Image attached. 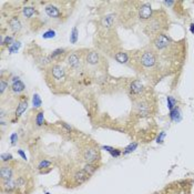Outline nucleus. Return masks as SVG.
<instances>
[{
    "mask_svg": "<svg viewBox=\"0 0 194 194\" xmlns=\"http://www.w3.org/2000/svg\"><path fill=\"white\" fill-rule=\"evenodd\" d=\"M32 104H33V108H40L42 104V101H41V98L39 97V94L36 93V94H33V99H32Z\"/></svg>",
    "mask_w": 194,
    "mask_h": 194,
    "instance_id": "24",
    "label": "nucleus"
},
{
    "mask_svg": "<svg viewBox=\"0 0 194 194\" xmlns=\"http://www.w3.org/2000/svg\"><path fill=\"white\" fill-rule=\"evenodd\" d=\"M20 46H21V43L19 41H17V42H14L11 46L8 48L9 49V52L10 53H14V52H17V51L19 50V48H20Z\"/></svg>",
    "mask_w": 194,
    "mask_h": 194,
    "instance_id": "30",
    "label": "nucleus"
},
{
    "mask_svg": "<svg viewBox=\"0 0 194 194\" xmlns=\"http://www.w3.org/2000/svg\"><path fill=\"white\" fill-rule=\"evenodd\" d=\"M114 59H116L119 63H126L129 61V55H126L123 51H119V52H116L114 55Z\"/></svg>",
    "mask_w": 194,
    "mask_h": 194,
    "instance_id": "18",
    "label": "nucleus"
},
{
    "mask_svg": "<svg viewBox=\"0 0 194 194\" xmlns=\"http://www.w3.org/2000/svg\"><path fill=\"white\" fill-rule=\"evenodd\" d=\"M14 36H6L5 38L2 37L1 38V47H2V48H4V47H8V48H9V47L14 42Z\"/></svg>",
    "mask_w": 194,
    "mask_h": 194,
    "instance_id": "21",
    "label": "nucleus"
},
{
    "mask_svg": "<svg viewBox=\"0 0 194 194\" xmlns=\"http://www.w3.org/2000/svg\"><path fill=\"white\" fill-rule=\"evenodd\" d=\"M167 108H169V110L172 111L174 108H176V100L174 98L172 97H167Z\"/></svg>",
    "mask_w": 194,
    "mask_h": 194,
    "instance_id": "26",
    "label": "nucleus"
},
{
    "mask_svg": "<svg viewBox=\"0 0 194 194\" xmlns=\"http://www.w3.org/2000/svg\"><path fill=\"white\" fill-rule=\"evenodd\" d=\"M152 8L149 4H141L140 7L138 8V17L140 20L145 21L152 17Z\"/></svg>",
    "mask_w": 194,
    "mask_h": 194,
    "instance_id": "10",
    "label": "nucleus"
},
{
    "mask_svg": "<svg viewBox=\"0 0 194 194\" xmlns=\"http://www.w3.org/2000/svg\"><path fill=\"white\" fill-rule=\"evenodd\" d=\"M8 23H9V28L10 30L12 31L14 33H18L21 28H22V23L20 21V19L18 17H12L8 20Z\"/></svg>",
    "mask_w": 194,
    "mask_h": 194,
    "instance_id": "12",
    "label": "nucleus"
},
{
    "mask_svg": "<svg viewBox=\"0 0 194 194\" xmlns=\"http://www.w3.org/2000/svg\"><path fill=\"white\" fill-rule=\"evenodd\" d=\"M78 29H77V27H74L73 29H72V31H71V33H70V42L71 43H77V41H78Z\"/></svg>",
    "mask_w": 194,
    "mask_h": 194,
    "instance_id": "23",
    "label": "nucleus"
},
{
    "mask_svg": "<svg viewBox=\"0 0 194 194\" xmlns=\"http://www.w3.org/2000/svg\"><path fill=\"white\" fill-rule=\"evenodd\" d=\"M65 49H55L52 53H51L49 57H50V59L51 60H53V59H55L57 57H59V55H63L65 53Z\"/></svg>",
    "mask_w": 194,
    "mask_h": 194,
    "instance_id": "28",
    "label": "nucleus"
},
{
    "mask_svg": "<svg viewBox=\"0 0 194 194\" xmlns=\"http://www.w3.org/2000/svg\"><path fill=\"white\" fill-rule=\"evenodd\" d=\"M164 138H165V132H161L157 137V143H162Z\"/></svg>",
    "mask_w": 194,
    "mask_h": 194,
    "instance_id": "35",
    "label": "nucleus"
},
{
    "mask_svg": "<svg viewBox=\"0 0 194 194\" xmlns=\"http://www.w3.org/2000/svg\"><path fill=\"white\" fill-rule=\"evenodd\" d=\"M36 12H37V11H36V8H34V7H23L22 8V14L27 19L32 18L33 16L36 14Z\"/></svg>",
    "mask_w": 194,
    "mask_h": 194,
    "instance_id": "19",
    "label": "nucleus"
},
{
    "mask_svg": "<svg viewBox=\"0 0 194 194\" xmlns=\"http://www.w3.org/2000/svg\"><path fill=\"white\" fill-rule=\"evenodd\" d=\"M18 153H19V155H20V157H22L23 160H27V157H26V154H24V152H23L22 150H19Z\"/></svg>",
    "mask_w": 194,
    "mask_h": 194,
    "instance_id": "37",
    "label": "nucleus"
},
{
    "mask_svg": "<svg viewBox=\"0 0 194 194\" xmlns=\"http://www.w3.org/2000/svg\"><path fill=\"white\" fill-rule=\"evenodd\" d=\"M46 194H50V193H48V192H47V193H46Z\"/></svg>",
    "mask_w": 194,
    "mask_h": 194,
    "instance_id": "40",
    "label": "nucleus"
},
{
    "mask_svg": "<svg viewBox=\"0 0 194 194\" xmlns=\"http://www.w3.org/2000/svg\"><path fill=\"white\" fill-rule=\"evenodd\" d=\"M1 161L2 162L12 161V155H11L10 153H2V154H1Z\"/></svg>",
    "mask_w": 194,
    "mask_h": 194,
    "instance_id": "33",
    "label": "nucleus"
},
{
    "mask_svg": "<svg viewBox=\"0 0 194 194\" xmlns=\"http://www.w3.org/2000/svg\"><path fill=\"white\" fill-rule=\"evenodd\" d=\"M28 108V99L27 98H22L20 101H19L18 106H17V109H16V112H14V116L18 119L20 116H22V113L24 111L27 110Z\"/></svg>",
    "mask_w": 194,
    "mask_h": 194,
    "instance_id": "16",
    "label": "nucleus"
},
{
    "mask_svg": "<svg viewBox=\"0 0 194 194\" xmlns=\"http://www.w3.org/2000/svg\"><path fill=\"white\" fill-rule=\"evenodd\" d=\"M170 45H171V40L166 37L165 34H163V33L157 34V36H155V38L153 39V46H154V48H155L157 51L164 50L167 47H170Z\"/></svg>",
    "mask_w": 194,
    "mask_h": 194,
    "instance_id": "9",
    "label": "nucleus"
},
{
    "mask_svg": "<svg viewBox=\"0 0 194 194\" xmlns=\"http://www.w3.org/2000/svg\"><path fill=\"white\" fill-rule=\"evenodd\" d=\"M137 148H138V143H135V142H134V143L129 144V145L124 149V152H123V154H129V153L133 152Z\"/></svg>",
    "mask_w": 194,
    "mask_h": 194,
    "instance_id": "29",
    "label": "nucleus"
},
{
    "mask_svg": "<svg viewBox=\"0 0 194 194\" xmlns=\"http://www.w3.org/2000/svg\"><path fill=\"white\" fill-rule=\"evenodd\" d=\"M79 51H73L71 55H69L68 59H67V63L71 70L73 71H79L82 70V61H81V57Z\"/></svg>",
    "mask_w": 194,
    "mask_h": 194,
    "instance_id": "7",
    "label": "nucleus"
},
{
    "mask_svg": "<svg viewBox=\"0 0 194 194\" xmlns=\"http://www.w3.org/2000/svg\"><path fill=\"white\" fill-rule=\"evenodd\" d=\"M10 140H11V144H12V145H16V143H17V140H18V134L12 133L11 134V137H10Z\"/></svg>",
    "mask_w": 194,
    "mask_h": 194,
    "instance_id": "34",
    "label": "nucleus"
},
{
    "mask_svg": "<svg viewBox=\"0 0 194 194\" xmlns=\"http://www.w3.org/2000/svg\"><path fill=\"white\" fill-rule=\"evenodd\" d=\"M82 157L87 163H94L100 160V151L96 145H88L83 149Z\"/></svg>",
    "mask_w": 194,
    "mask_h": 194,
    "instance_id": "4",
    "label": "nucleus"
},
{
    "mask_svg": "<svg viewBox=\"0 0 194 194\" xmlns=\"http://www.w3.org/2000/svg\"><path fill=\"white\" fill-rule=\"evenodd\" d=\"M8 87H9L8 81H5L4 79H1L0 80V93H1V96H4L6 89H8Z\"/></svg>",
    "mask_w": 194,
    "mask_h": 194,
    "instance_id": "27",
    "label": "nucleus"
},
{
    "mask_svg": "<svg viewBox=\"0 0 194 194\" xmlns=\"http://www.w3.org/2000/svg\"><path fill=\"white\" fill-rule=\"evenodd\" d=\"M45 11H46L47 16L49 18H52V19H59V20H61L62 17L65 16L63 11L60 9V7L57 6V2H49V4H47L46 7H45Z\"/></svg>",
    "mask_w": 194,
    "mask_h": 194,
    "instance_id": "6",
    "label": "nucleus"
},
{
    "mask_svg": "<svg viewBox=\"0 0 194 194\" xmlns=\"http://www.w3.org/2000/svg\"><path fill=\"white\" fill-rule=\"evenodd\" d=\"M47 82L52 89L61 88L67 82V73L61 65H52L47 72Z\"/></svg>",
    "mask_w": 194,
    "mask_h": 194,
    "instance_id": "1",
    "label": "nucleus"
},
{
    "mask_svg": "<svg viewBox=\"0 0 194 194\" xmlns=\"http://www.w3.org/2000/svg\"><path fill=\"white\" fill-rule=\"evenodd\" d=\"M14 170H12V166L10 165H2L0 169V177H1V182L4 181H9L12 180L14 177Z\"/></svg>",
    "mask_w": 194,
    "mask_h": 194,
    "instance_id": "11",
    "label": "nucleus"
},
{
    "mask_svg": "<svg viewBox=\"0 0 194 194\" xmlns=\"http://www.w3.org/2000/svg\"><path fill=\"white\" fill-rule=\"evenodd\" d=\"M102 61V57L100 55V53L96 50H90L89 53H87L86 55V59H84V62L88 67H91V68H96V67H99L101 65Z\"/></svg>",
    "mask_w": 194,
    "mask_h": 194,
    "instance_id": "8",
    "label": "nucleus"
},
{
    "mask_svg": "<svg viewBox=\"0 0 194 194\" xmlns=\"http://www.w3.org/2000/svg\"><path fill=\"white\" fill-rule=\"evenodd\" d=\"M190 30H191V32L194 33V23H192L191 26H190Z\"/></svg>",
    "mask_w": 194,
    "mask_h": 194,
    "instance_id": "39",
    "label": "nucleus"
},
{
    "mask_svg": "<svg viewBox=\"0 0 194 194\" xmlns=\"http://www.w3.org/2000/svg\"><path fill=\"white\" fill-rule=\"evenodd\" d=\"M103 149H104V150H106V151H108V152H112V151H113V150H114V149L112 148V147H108V145H106V147H103Z\"/></svg>",
    "mask_w": 194,
    "mask_h": 194,
    "instance_id": "38",
    "label": "nucleus"
},
{
    "mask_svg": "<svg viewBox=\"0 0 194 194\" xmlns=\"http://www.w3.org/2000/svg\"><path fill=\"white\" fill-rule=\"evenodd\" d=\"M24 89H26V86L23 84V82L21 80H18V81H16V82H14L11 84V90H12V92L17 93V94L23 92Z\"/></svg>",
    "mask_w": 194,
    "mask_h": 194,
    "instance_id": "17",
    "label": "nucleus"
},
{
    "mask_svg": "<svg viewBox=\"0 0 194 194\" xmlns=\"http://www.w3.org/2000/svg\"><path fill=\"white\" fill-rule=\"evenodd\" d=\"M128 90H129L131 98L133 99L134 101H137V100H139L141 98V96H142V93L144 91L143 83L141 82L140 80H133L132 82L130 83Z\"/></svg>",
    "mask_w": 194,
    "mask_h": 194,
    "instance_id": "5",
    "label": "nucleus"
},
{
    "mask_svg": "<svg viewBox=\"0 0 194 194\" xmlns=\"http://www.w3.org/2000/svg\"><path fill=\"white\" fill-rule=\"evenodd\" d=\"M89 174L88 173H86V172L83 171V170H78V171L74 172L73 174V181L75 184H82V183H84L86 181L89 179Z\"/></svg>",
    "mask_w": 194,
    "mask_h": 194,
    "instance_id": "13",
    "label": "nucleus"
},
{
    "mask_svg": "<svg viewBox=\"0 0 194 194\" xmlns=\"http://www.w3.org/2000/svg\"><path fill=\"white\" fill-rule=\"evenodd\" d=\"M111 155H112L113 157H120V155H121V151H120V150H116V149H114V150L111 152Z\"/></svg>",
    "mask_w": 194,
    "mask_h": 194,
    "instance_id": "36",
    "label": "nucleus"
},
{
    "mask_svg": "<svg viewBox=\"0 0 194 194\" xmlns=\"http://www.w3.org/2000/svg\"><path fill=\"white\" fill-rule=\"evenodd\" d=\"M43 39H51V38H55V31L53 30H48L46 32L42 34Z\"/></svg>",
    "mask_w": 194,
    "mask_h": 194,
    "instance_id": "32",
    "label": "nucleus"
},
{
    "mask_svg": "<svg viewBox=\"0 0 194 194\" xmlns=\"http://www.w3.org/2000/svg\"><path fill=\"white\" fill-rule=\"evenodd\" d=\"M166 16L162 11H157V12H153L152 17L149 19L145 28H144V31L148 36H153V34H160L163 29L166 28Z\"/></svg>",
    "mask_w": 194,
    "mask_h": 194,
    "instance_id": "2",
    "label": "nucleus"
},
{
    "mask_svg": "<svg viewBox=\"0 0 194 194\" xmlns=\"http://www.w3.org/2000/svg\"><path fill=\"white\" fill-rule=\"evenodd\" d=\"M1 184H2V191L4 192H14L16 190H18V185H17V181L12 179V180H9V181H4V182H1Z\"/></svg>",
    "mask_w": 194,
    "mask_h": 194,
    "instance_id": "14",
    "label": "nucleus"
},
{
    "mask_svg": "<svg viewBox=\"0 0 194 194\" xmlns=\"http://www.w3.org/2000/svg\"><path fill=\"white\" fill-rule=\"evenodd\" d=\"M51 162L48 160H42L39 164H38V170H42V169H47V167H50Z\"/></svg>",
    "mask_w": 194,
    "mask_h": 194,
    "instance_id": "31",
    "label": "nucleus"
},
{
    "mask_svg": "<svg viewBox=\"0 0 194 194\" xmlns=\"http://www.w3.org/2000/svg\"><path fill=\"white\" fill-rule=\"evenodd\" d=\"M43 114H45L43 111H39L37 116H36V123H37V125H39V126L45 123V116H43Z\"/></svg>",
    "mask_w": 194,
    "mask_h": 194,
    "instance_id": "25",
    "label": "nucleus"
},
{
    "mask_svg": "<svg viewBox=\"0 0 194 194\" xmlns=\"http://www.w3.org/2000/svg\"><path fill=\"white\" fill-rule=\"evenodd\" d=\"M114 14H106V17H103L101 19V27L104 28L106 30H109L111 28L114 26Z\"/></svg>",
    "mask_w": 194,
    "mask_h": 194,
    "instance_id": "15",
    "label": "nucleus"
},
{
    "mask_svg": "<svg viewBox=\"0 0 194 194\" xmlns=\"http://www.w3.org/2000/svg\"><path fill=\"white\" fill-rule=\"evenodd\" d=\"M97 169H98V166L94 165L93 163H86L84 166L82 167L83 171L86 172V173H88L89 175H92L93 173L97 171Z\"/></svg>",
    "mask_w": 194,
    "mask_h": 194,
    "instance_id": "20",
    "label": "nucleus"
},
{
    "mask_svg": "<svg viewBox=\"0 0 194 194\" xmlns=\"http://www.w3.org/2000/svg\"><path fill=\"white\" fill-rule=\"evenodd\" d=\"M170 118H171L172 121H175V122H179L181 120L180 111H179L177 108H174L172 111H170Z\"/></svg>",
    "mask_w": 194,
    "mask_h": 194,
    "instance_id": "22",
    "label": "nucleus"
},
{
    "mask_svg": "<svg viewBox=\"0 0 194 194\" xmlns=\"http://www.w3.org/2000/svg\"><path fill=\"white\" fill-rule=\"evenodd\" d=\"M135 63L142 69H151L154 68L157 65V57L155 53L152 50H149V49H143L140 52H137L135 55Z\"/></svg>",
    "mask_w": 194,
    "mask_h": 194,
    "instance_id": "3",
    "label": "nucleus"
}]
</instances>
